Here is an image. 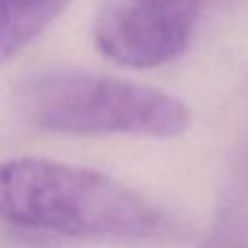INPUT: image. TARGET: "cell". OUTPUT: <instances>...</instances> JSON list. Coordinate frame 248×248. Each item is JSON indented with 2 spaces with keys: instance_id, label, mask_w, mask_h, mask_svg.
Returning a JSON list of instances; mask_svg holds the SVG:
<instances>
[{
  "instance_id": "2",
  "label": "cell",
  "mask_w": 248,
  "mask_h": 248,
  "mask_svg": "<svg viewBox=\"0 0 248 248\" xmlns=\"http://www.w3.org/2000/svg\"><path fill=\"white\" fill-rule=\"evenodd\" d=\"M11 96L20 120L50 133L170 140L189 126L187 105L168 92L87 70L29 74Z\"/></svg>"
},
{
  "instance_id": "3",
  "label": "cell",
  "mask_w": 248,
  "mask_h": 248,
  "mask_svg": "<svg viewBox=\"0 0 248 248\" xmlns=\"http://www.w3.org/2000/svg\"><path fill=\"white\" fill-rule=\"evenodd\" d=\"M202 0H113L94 22L96 48L126 68H157L187 48Z\"/></svg>"
},
{
  "instance_id": "4",
  "label": "cell",
  "mask_w": 248,
  "mask_h": 248,
  "mask_svg": "<svg viewBox=\"0 0 248 248\" xmlns=\"http://www.w3.org/2000/svg\"><path fill=\"white\" fill-rule=\"evenodd\" d=\"M70 0H0V63L29 46Z\"/></svg>"
},
{
  "instance_id": "1",
  "label": "cell",
  "mask_w": 248,
  "mask_h": 248,
  "mask_svg": "<svg viewBox=\"0 0 248 248\" xmlns=\"http://www.w3.org/2000/svg\"><path fill=\"white\" fill-rule=\"evenodd\" d=\"M0 222L85 240L153 242L172 233L168 216L120 181L39 157L0 161Z\"/></svg>"
}]
</instances>
